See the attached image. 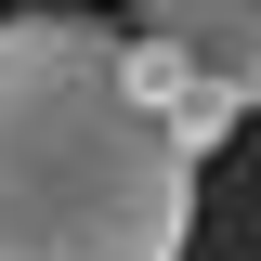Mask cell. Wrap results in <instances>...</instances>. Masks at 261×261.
Here are the masks:
<instances>
[{"mask_svg":"<svg viewBox=\"0 0 261 261\" xmlns=\"http://www.w3.org/2000/svg\"><path fill=\"white\" fill-rule=\"evenodd\" d=\"M0 13H13V0H0Z\"/></svg>","mask_w":261,"mask_h":261,"instance_id":"4","label":"cell"},{"mask_svg":"<svg viewBox=\"0 0 261 261\" xmlns=\"http://www.w3.org/2000/svg\"><path fill=\"white\" fill-rule=\"evenodd\" d=\"M196 157L79 0L0 13V261H183Z\"/></svg>","mask_w":261,"mask_h":261,"instance_id":"1","label":"cell"},{"mask_svg":"<svg viewBox=\"0 0 261 261\" xmlns=\"http://www.w3.org/2000/svg\"><path fill=\"white\" fill-rule=\"evenodd\" d=\"M130 39H170L183 65H209L261 118V0H130Z\"/></svg>","mask_w":261,"mask_h":261,"instance_id":"2","label":"cell"},{"mask_svg":"<svg viewBox=\"0 0 261 261\" xmlns=\"http://www.w3.org/2000/svg\"><path fill=\"white\" fill-rule=\"evenodd\" d=\"M130 79H144V105L170 118V144H183V157H222V144H235V118H248V105H235L209 65H183L170 39H130Z\"/></svg>","mask_w":261,"mask_h":261,"instance_id":"3","label":"cell"}]
</instances>
